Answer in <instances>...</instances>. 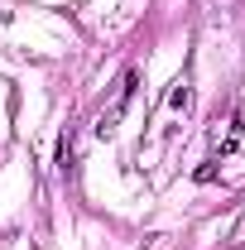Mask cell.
Segmentation results:
<instances>
[{
	"label": "cell",
	"mask_w": 245,
	"mask_h": 250,
	"mask_svg": "<svg viewBox=\"0 0 245 250\" xmlns=\"http://www.w3.org/2000/svg\"><path fill=\"white\" fill-rule=\"evenodd\" d=\"M168 106H173V111H187V106H192V87H187V82H178V87L168 92Z\"/></svg>",
	"instance_id": "1"
},
{
	"label": "cell",
	"mask_w": 245,
	"mask_h": 250,
	"mask_svg": "<svg viewBox=\"0 0 245 250\" xmlns=\"http://www.w3.org/2000/svg\"><path fill=\"white\" fill-rule=\"evenodd\" d=\"M216 164H221V159H207V164H197V173H192V178H197V183H216V173H221Z\"/></svg>",
	"instance_id": "2"
}]
</instances>
